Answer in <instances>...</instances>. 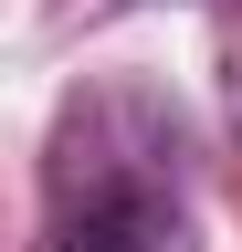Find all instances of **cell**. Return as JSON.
Returning a JSON list of instances; mask_svg holds the SVG:
<instances>
[{
    "mask_svg": "<svg viewBox=\"0 0 242 252\" xmlns=\"http://www.w3.org/2000/svg\"><path fill=\"white\" fill-rule=\"evenodd\" d=\"M147 231H158V210L127 200V189H95L74 220H64V252H147Z\"/></svg>",
    "mask_w": 242,
    "mask_h": 252,
    "instance_id": "1",
    "label": "cell"
}]
</instances>
